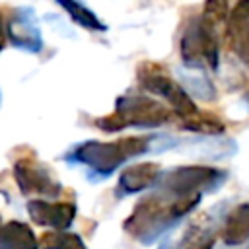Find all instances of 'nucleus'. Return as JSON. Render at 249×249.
Segmentation results:
<instances>
[{
	"label": "nucleus",
	"instance_id": "nucleus-20",
	"mask_svg": "<svg viewBox=\"0 0 249 249\" xmlns=\"http://www.w3.org/2000/svg\"><path fill=\"white\" fill-rule=\"evenodd\" d=\"M2 226H4V222H2V218H0V230H2Z\"/></svg>",
	"mask_w": 249,
	"mask_h": 249
},
{
	"label": "nucleus",
	"instance_id": "nucleus-9",
	"mask_svg": "<svg viewBox=\"0 0 249 249\" xmlns=\"http://www.w3.org/2000/svg\"><path fill=\"white\" fill-rule=\"evenodd\" d=\"M27 214L39 226L53 228V231H66L74 222L76 204L74 202H49V200H29Z\"/></svg>",
	"mask_w": 249,
	"mask_h": 249
},
{
	"label": "nucleus",
	"instance_id": "nucleus-15",
	"mask_svg": "<svg viewBox=\"0 0 249 249\" xmlns=\"http://www.w3.org/2000/svg\"><path fill=\"white\" fill-rule=\"evenodd\" d=\"M58 6L62 8V10H66V14L80 25V27H86V29H89V31H107V25L88 8V6H84V4H80V2H74V0H60L58 2Z\"/></svg>",
	"mask_w": 249,
	"mask_h": 249
},
{
	"label": "nucleus",
	"instance_id": "nucleus-14",
	"mask_svg": "<svg viewBox=\"0 0 249 249\" xmlns=\"http://www.w3.org/2000/svg\"><path fill=\"white\" fill-rule=\"evenodd\" d=\"M181 80L185 82V91L193 93L198 99L204 101H212L216 99V89L210 82V78H206V74L202 70H195V68H181Z\"/></svg>",
	"mask_w": 249,
	"mask_h": 249
},
{
	"label": "nucleus",
	"instance_id": "nucleus-10",
	"mask_svg": "<svg viewBox=\"0 0 249 249\" xmlns=\"http://www.w3.org/2000/svg\"><path fill=\"white\" fill-rule=\"evenodd\" d=\"M224 31L231 51H235V54L249 64V0H241L233 6Z\"/></svg>",
	"mask_w": 249,
	"mask_h": 249
},
{
	"label": "nucleus",
	"instance_id": "nucleus-2",
	"mask_svg": "<svg viewBox=\"0 0 249 249\" xmlns=\"http://www.w3.org/2000/svg\"><path fill=\"white\" fill-rule=\"evenodd\" d=\"M154 138L148 136H128L113 142H99V140H86L70 152V160L82 163L99 179H107L113 175L124 161L142 156L152 150Z\"/></svg>",
	"mask_w": 249,
	"mask_h": 249
},
{
	"label": "nucleus",
	"instance_id": "nucleus-7",
	"mask_svg": "<svg viewBox=\"0 0 249 249\" xmlns=\"http://www.w3.org/2000/svg\"><path fill=\"white\" fill-rule=\"evenodd\" d=\"M6 39L14 47L27 53H39L43 49L41 29L31 8H16L10 14L6 23Z\"/></svg>",
	"mask_w": 249,
	"mask_h": 249
},
{
	"label": "nucleus",
	"instance_id": "nucleus-21",
	"mask_svg": "<svg viewBox=\"0 0 249 249\" xmlns=\"http://www.w3.org/2000/svg\"><path fill=\"white\" fill-rule=\"evenodd\" d=\"M0 105H2V91H0Z\"/></svg>",
	"mask_w": 249,
	"mask_h": 249
},
{
	"label": "nucleus",
	"instance_id": "nucleus-13",
	"mask_svg": "<svg viewBox=\"0 0 249 249\" xmlns=\"http://www.w3.org/2000/svg\"><path fill=\"white\" fill-rule=\"evenodd\" d=\"M0 249H39V243L27 224L10 220L0 230Z\"/></svg>",
	"mask_w": 249,
	"mask_h": 249
},
{
	"label": "nucleus",
	"instance_id": "nucleus-19",
	"mask_svg": "<svg viewBox=\"0 0 249 249\" xmlns=\"http://www.w3.org/2000/svg\"><path fill=\"white\" fill-rule=\"evenodd\" d=\"M160 249H179V245H175L173 241H163V243L160 245Z\"/></svg>",
	"mask_w": 249,
	"mask_h": 249
},
{
	"label": "nucleus",
	"instance_id": "nucleus-8",
	"mask_svg": "<svg viewBox=\"0 0 249 249\" xmlns=\"http://www.w3.org/2000/svg\"><path fill=\"white\" fill-rule=\"evenodd\" d=\"M14 179L23 195L56 196L60 193V185L53 179L49 169L29 158H21L14 163Z\"/></svg>",
	"mask_w": 249,
	"mask_h": 249
},
{
	"label": "nucleus",
	"instance_id": "nucleus-11",
	"mask_svg": "<svg viewBox=\"0 0 249 249\" xmlns=\"http://www.w3.org/2000/svg\"><path fill=\"white\" fill-rule=\"evenodd\" d=\"M161 175V167L154 161H144V163H134L126 167L117 181V191L121 196L124 195H134L144 189H154Z\"/></svg>",
	"mask_w": 249,
	"mask_h": 249
},
{
	"label": "nucleus",
	"instance_id": "nucleus-5",
	"mask_svg": "<svg viewBox=\"0 0 249 249\" xmlns=\"http://www.w3.org/2000/svg\"><path fill=\"white\" fill-rule=\"evenodd\" d=\"M228 179V173L204 165H183L169 171H161L154 189L165 191L175 196H202L214 193Z\"/></svg>",
	"mask_w": 249,
	"mask_h": 249
},
{
	"label": "nucleus",
	"instance_id": "nucleus-3",
	"mask_svg": "<svg viewBox=\"0 0 249 249\" xmlns=\"http://www.w3.org/2000/svg\"><path fill=\"white\" fill-rule=\"evenodd\" d=\"M173 119L171 109H167L163 103L142 95V93H124L117 97L115 101V111L103 119H97V126L115 132L126 126H136V128H156Z\"/></svg>",
	"mask_w": 249,
	"mask_h": 249
},
{
	"label": "nucleus",
	"instance_id": "nucleus-1",
	"mask_svg": "<svg viewBox=\"0 0 249 249\" xmlns=\"http://www.w3.org/2000/svg\"><path fill=\"white\" fill-rule=\"evenodd\" d=\"M202 196H175L165 191L154 189L152 195L142 198L124 222V230L144 245L154 243L189 212H193Z\"/></svg>",
	"mask_w": 249,
	"mask_h": 249
},
{
	"label": "nucleus",
	"instance_id": "nucleus-4",
	"mask_svg": "<svg viewBox=\"0 0 249 249\" xmlns=\"http://www.w3.org/2000/svg\"><path fill=\"white\" fill-rule=\"evenodd\" d=\"M136 76H138V84L146 91L156 93L167 101V105L183 121V124H187L200 113L198 107L195 105V101L191 99V95L183 89V86L179 82H175L160 64L142 62L136 70Z\"/></svg>",
	"mask_w": 249,
	"mask_h": 249
},
{
	"label": "nucleus",
	"instance_id": "nucleus-17",
	"mask_svg": "<svg viewBox=\"0 0 249 249\" xmlns=\"http://www.w3.org/2000/svg\"><path fill=\"white\" fill-rule=\"evenodd\" d=\"M212 245H214L212 230L198 231V228L189 230L187 235L179 241V249H212Z\"/></svg>",
	"mask_w": 249,
	"mask_h": 249
},
{
	"label": "nucleus",
	"instance_id": "nucleus-12",
	"mask_svg": "<svg viewBox=\"0 0 249 249\" xmlns=\"http://www.w3.org/2000/svg\"><path fill=\"white\" fill-rule=\"evenodd\" d=\"M222 239L226 245H241L249 239V202L237 204L224 222Z\"/></svg>",
	"mask_w": 249,
	"mask_h": 249
},
{
	"label": "nucleus",
	"instance_id": "nucleus-6",
	"mask_svg": "<svg viewBox=\"0 0 249 249\" xmlns=\"http://www.w3.org/2000/svg\"><path fill=\"white\" fill-rule=\"evenodd\" d=\"M218 35L220 31L210 27L202 18L193 19L183 31L179 45L185 68H218Z\"/></svg>",
	"mask_w": 249,
	"mask_h": 249
},
{
	"label": "nucleus",
	"instance_id": "nucleus-16",
	"mask_svg": "<svg viewBox=\"0 0 249 249\" xmlns=\"http://www.w3.org/2000/svg\"><path fill=\"white\" fill-rule=\"evenodd\" d=\"M37 243L39 249H88L84 239L72 231H45Z\"/></svg>",
	"mask_w": 249,
	"mask_h": 249
},
{
	"label": "nucleus",
	"instance_id": "nucleus-18",
	"mask_svg": "<svg viewBox=\"0 0 249 249\" xmlns=\"http://www.w3.org/2000/svg\"><path fill=\"white\" fill-rule=\"evenodd\" d=\"M4 47H6V25H4V19H2V14H0V53H2Z\"/></svg>",
	"mask_w": 249,
	"mask_h": 249
}]
</instances>
